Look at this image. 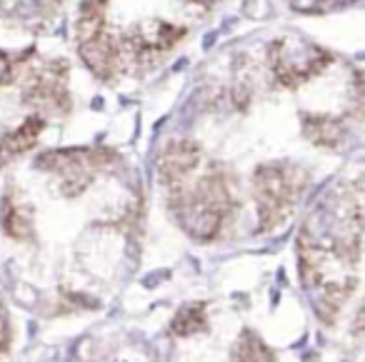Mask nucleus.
I'll use <instances>...</instances> for the list:
<instances>
[{
  "mask_svg": "<svg viewBox=\"0 0 365 362\" xmlns=\"http://www.w3.org/2000/svg\"><path fill=\"white\" fill-rule=\"evenodd\" d=\"M238 207L233 180L223 167L213 165L188 185L170 192V210L178 225L193 240L208 242L220 235L225 222Z\"/></svg>",
  "mask_w": 365,
  "mask_h": 362,
  "instance_id": "nucleus-1",
  "label": "nucleus"
},
{
  "mask_svg": "<svg viewBox=\"0 0 365 362\" xmlns=\"http://www.w3.org/2000/svg\"><path fill=\"white\" fill-rule=\"evenodd\" d=\"M308 175L293 162H268L253 175L255 207H258L260 230H273L293 215L295 205L303 197Z\"/></svg>",
  "mask_w": 365,
  "mask_h": 362,
  "instance_id": "nucleus-2",
  "label": "nucleus"
},
{
  "mask_svg": "<svg viewBox=\"0 0 365 362\" xmlns=\"http://www.w3.org/2000/svg\"><path fill=\"white\" fill-rule=\"evenodd\" d=\"M330 53L300 36H285L270 46V73L283 88H298L330 66Z\"/></svg>",
  "mask_w": 365,
  "mask_h": 362,
  "instance_id": "nucleus-3",
  "label": "nucleus"
},
{
  "mask_svg": "<svg viewBox=\"0 0 365 362\" xmlns=\"http://www.w3.org/2000/svg\"><path fill=\"white\" fill-rule=\"evenodd\" d=\"M113 160V152L103 148H68V150H51L36 160L41 170L51 172L58 177L61 192L68 197L81 195L93 177Z\"/></svg>",
  "mask_w": 365,
  "mask_h": 362,
  "instance_id": "nucleus-4",
  "label": "nucleus"
},
{
  "mask_svg": "<svg viewBox=\"0 0 365 362\" xmlns=\"http://www.w3.org/2000/svg\"><path fill=\"white\" fill-rule=\"evenodd\" d=\"M182 36L185 31L168 21H143L128 36L120 38L128 68L155 63L163 53L173 51L182 41Z\"/></svg>",
  "mask_w": 365,
  "mask_h": 362,
  "instance_id": "nucleus-5",
  "label": "nucleus"
},
{
  "mask_svg": "<svg viewBox=\"0 0 365 362\" xmlns=\"http://www.w3.org/2000/svg\"><path fill=\"white\" fill-rule=\"evenodd\" d=\"M78 56H81L83 66L103 83L120 78V73L128 68L120 38L110 36L108 31H103L101 36L91 38V41L78 43Z\"/></svg>",
  "mask_w": 365,
  "mask_h": 362,
  "instance_id": "nucleus-6",
  "label": "nucleus"
},
{
  "mask_svg": "<svg viewBox=\"0 0 365 362\" xmlns=\"http://www.w3.org/2000/svg\"><path fill=\"white\" fill-rule=\"evenodd\" d=\"M200 165V145L193 140H173L158 155V175L168 190L188 185Z\"/></svg>",
  "mask_w": 365,
  "mask_h": 362,
  "instance_id": "nucleus-7",
  "label": "nucleus"
},
{
  "mask_svg": "<svg viewBox=\"0 0 365 362\" xmlns=\"http://www.w3.org/2000/svg\"><path fill=\"white\" fill-rule=\"evenodd\" d=\"M0 225H3L6 235H11L13 240H33V232H36V227H33V210L13 195H8L3 200Z\"/></svg>",
  "mask_w": 365,
  "mask_h": 362,
  "instance_id": "nucleus-8",
  "label": "nucleus"
},
{
  "mask_svg": "<svg viewBox=\"0 0 365 362\" xmlns=\"http://www.w3.org/2000/svg\"><path fill=\"white\" fill-rule=\"evenodd\" d=\"M108 21V0H83L81 13L76 21V36L78 43L91 41L106 31Z\"/></svg>",
  "mask_w": 365,
  "mask_h": 362,
  "instance_id": "nucleus-9",
  "label": "nucleus"
},
{
  "mask_svg": "<svg viewBox=\"0 0 365 362\" xmlns=\"http://www.w3.org/2000/svg\"><path fill=\"white\" fill-rule=\"evenodd\" d=\"M303 130L305 138L313 140L315 145H323V148H335L340 140H343V123L338 118H330V115H308L303 120Z\"/></svg>",
  "mask_w": 365,
  "mask_h": 362,
  "instance_id": "nucleus-10",
  "label": "nucleus"
},
{
  "mask_svg": "<svg viewBox=\"0 0 365 362\" xmlns=\"http://www.w3.org/2000/svg\"><path fill=\"white\" fill-rule=\"evenodd\" d=\"M208 330V315H205L203 302H190V305H182L175 312V317L170 320V332L175 337H190L195 332Z\"/></svg>",
  "mask_w": 365,
  "mask_h": 362,
  "instance_id": "nucleus-11",
  "label": "nucleus"
},
{
  "mask_svg": "<svg viewBox=\"0 0 365 362\" xmlns=\"http://www.w3.org/2000/svg\"><path fill=\"white\" fill-rule=\"evenodd\" d=\"M235 362H275V357L255 332L245 330L235 345Z\"/></svg>",
  "mask_w": 365,
  "mask_h": 362,
  "instance_id": "nucleus-12",
  "label": "nucleus"
},
{
  "mask_svg": "<svg viewBox=\"0 0 365 362\" xmlns=\"http://www.w3.org/2000/svg\"><path fill=\"white\" fill-rule=\"evenodd\" d=\"M16 63L6 56V53H0V86H8V83L16 81Z\"/></svg>",
  "mask_w": 365,
  "mask_h": 362,
  "instance_id": "nucleus-13",
  "label": "nucleus"
},
{
  "mask_svg": "<svg viewBox=\"0 0 365 362\" xmlns=\"http://www.w3.org/2000/svg\"><path fill=\"white\" fill-rule=\"evenodd\" d=\"M11 345V322H8V312L0 302V350H6Z\"/></svg>",
  "mask_w": 365,
  "mask_h": 362,
  "instance_id": "nucleus-14",
  "label": "nucleus"
},
{
  "mask_svg": "<svg viewBox=\"0 0 365 362\" xmlns=\"http://www.w3.org/2000/svg\"><path fill=\"white\" fill-rule=\"evenodd\" d=\"M355 330H358V332H365V307L358 312V317H355Z\"/></svg>",
  "mask_w": 365,
  "mask_h": 362,
  "instance_id": "nucleus-15",
  "label": "nucleus"
},
{
  "mask_svg": "<svg viewBox=\"0 0 365 362\" xmlns=\"http://www.w3.org/2000/svg\"><path fill=\"white\" fill-rule=\"evenodd\" d=\"M190 3H195V6H203V8H208V6H213L215 0H190Z\"/></svg>",
  "mask_w": 365,
  "mask_h": 362,
  "instance_id": "nucleus-16",
  "label": "nucleus"
}]
</instances>
